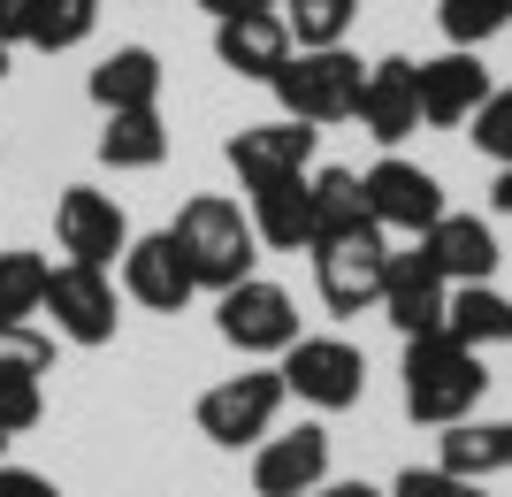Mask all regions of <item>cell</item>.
<instances>
[{
  "instance_id": "cell-1",
  "label": "cell",
  "mask_w": 512,
  "mask_h": 497,
  "mask_svg": "<svg viewBox=\"0 0 512 497\" xmlns=\"http://www.w3.org/2000/svg\"><path fill=\"white\" fill-rule=\"evenodd\" d=\"M482 390H490L482 352H467L459 337H444V329L406 337V413L421 421V429H451V421H467V413L482 406Z\"/></svg>"
},
{
  "instance_id": "cell-2",
  "label": "cell",
  "mask_w": 512,
  "mask_h": 497,
  "mask_svg": "<svg viewBox=\"0 0 512 497\" xmlns=\"http://www.w3.org/2000/svg\"><path fill=\"white\" fill-rule=\"evenodd\" d=\"M169 238L184 245V260H192L199 291H230V283L253 276V260H260L253 215H245L237 199H222V192H192L184 207H176Z\"/></svg>"
},
{
  "instance_id": "cell-3",
  "label": "cell",
  "mask_w": 512,
  "mask_h": 497,
  "mask_svg": "<svg viewBox=\"0 0 512 497\" xmlns=\"http://www.w3.org/2000/svg\"><path fill=\"white\" fill-rule=\"evenodd\" d=\"M360 85H367V62L344 54V46H314V54H291V62L268 77V92L283 100L291 123H352L360 115Z\"/></svg>"
},
{
  "instance_id": "cell-4",
  "label": "cell",
  "mask_w": 512,
  "mask_h": 497,
  "mask_svg": "<svg viewBox=\"0 0 512 497\" xmlns=\"http://www.w3.org/2000/svg\"><path fill=\"white\" fill-rule=\"evenodd\" d=\"M214 329H222V345L253 352V360H283V352L306 337L291 291L268 283V276H245V283H230V291H214Z\"/></svg>"
},
{
  "instance_id": "cell-5",
  "label": "cell",
  "mask_w": 512,
  "mask_h": 497,
  "mask_svg": "<svg viewBox=\"0 0 512 497\" xmlns=\"http://www.w3.org/2000/svg\"><path fill=\"white\" fill-rule=\"evenodd\" d=\"M39 314H54V337L62 345H115V329H123V291H115V276L107 268H85V260H62L54 276H46V306Z\"/></svg>"
},
{
  "instance_id": "cell-6",
  "label": "cell",
  "mask_w": 512,
  "mask_h": 497,
  "mask_svg": "<svg viewBox=\"0 0 512 497\" xmlns=\"http://www.w3.org/2000/svg\"><path fill=\"white\" fill-rule=\"evenodd\" d=\"M283 390L314 413H344L367 398V352L352 337H299V345L283 352Z\"/></svg>"
},
{
  "instance_id": "cell-7",
  "label": "cell",
  "mask_w": 512,
  "mask_h": 497,
  "mask_svg": "<svg viewBox=\"0 0 512 497\" xmlns=\"http://www.w3.org/2000/svg\"><path fill=\"white\" fill-rule=\"evenodd\" d=\"M283 375L276 368H253V375H230L199 398V436L222 444V452H253L260 436H276V413H283Z\"/></svg>"
},
{
  "instance_id": "cell-8",
  "label": "cell",
  "mask_w": 512,
  "mask_h": 497,
  "mask_svg": "<svg viewBox=\"0 0 512 497\" xmlns=\"http://www.w3.org/2000/svg\"><path fill=\"white\" fill-rule=\"evenodd\" d=\"M306 253H314V283H321V306H329V314H367V306H383L390 245H383L375 222H367V230H344V238H321V245H306Z\"/></svg>"
},
{
  "instance_id": "cell-9",
  "label": "cell",
  "mask_w": 512,
  "mask_h": 497,
  "mask_svg": "<svg viewBox=\"0 0 512 497\" xmlns=\"http://www.w3.org/2000/svg\"><path fill=\"white\" fill-rule=\"evenodd\" d=\"M367 192V215H375V230H406V238H421L428 222H444V184L421 169V161H398V153H383L375 169L360 176Z\"/></svg>"
},
{
  "instance_id": "cell-10",
  "label": "cell",
  "mask_w": 512,
  "mask_h": 497,
  "mask_svg": "<svg viewBox=\"0 0 512 497\" xmlns=\"http://www.w3.org/2000/svg\"><path fill=\"white\" fill-rule=\"evenodd\" d=\"M54 238H62L69 260L85 268H115L130 253V215L115 207V192H92V184H69L54 199Z\"/></svg>"
},
{
  "instance_id": "cell-11",
  "label": "cell",
  "mask_w": 512,
  "mask_h": 497,
  "mask_svg": "<svg viewBox=\"0 0 512 497\" xmlns=\"http://www.w3.org/2000/svg\"><path fill=\"white\" fill-rule=\"evenodd\" d=\"M314 123H291V115H276V123H245L222 146V161L237 169V184L245 192H260V184H283V176H306L314 169Z\"/></svg>"
},
{
  "instance_id": "cell-12",
  "label": "cell",
  "mask_w": 512,
  "mask_h": 497,
  "mask_svg": "<svg viewBox=\"0 0 512 497\" xmlns=\"http://www.w3.org/2000/svg\"><path fill=\"white\" fill-rule=\"evenodd\" d=\"M123 299H138L146 314H184V306L199 299V276H192V260H184V245H176L169 230L130 238V253H123Z\"/></svg>"
},
{
  "instance_id": "cell-13",
  "label": "cell",
  "mask_w": 512,
  "mask_h": 497,
  "mask_svg": "<svg viewBox=\"0 0 512 497\" xmlns=\"http://www.w3.org/2000/svg\"><path fill=\"white\" fill-rule=\"evenodd\" d=\"M352 123H360L375 146H406L413 130H421V62H406V54H383V62H367L360 115H352Z\"/></svg>"
},
{
  "instance_id": "cell-14",
  "label": "cell",
  "mask_w": 512,
  "mask_h": 497,
  "mask_svg": "<svg viewBox=\"0 0 512 497\" xmlns=\"http://www.w3.org/2000/svg\"><path fill=\"white\" fill-rule=\"evenodd\" d=\"M321 482H329V429L321 421H299V429L253 444V490L260 497H306Z\"/></svg>"
},
{
  "instance_id": "cell-15",
  "label": "cell",
  "mask_w": 512,
  "mask_h": 497,
  "mask_svg": "<svg viewBox=\"0 0 512 497\" xmlns=\"http://www.w3.org/2000/svg\"><path fill=\"white\" fill-rule=\"evenodd\" d=\"M444 299H451V283L436 276V260L413 245V253H390L383 268V314L398 337H428V329H444Z\"/></svg>"
},
{
  "instance_id": "cell-16",
  "label": "cell",
  "mask_w": 512,
  "mask_h": 497,
  "mask_svg": "<svg viewBox=\"0 0 512 497\" xmlns=\"http://www.w3.org/2000/svg\"><path fill=\"white\" fill-rule=\"evenodd\" d=\"M482 100H490V69H482V54H474V46H451V54L421 62V123L459 130Z\"/></svg>"
},
{
  "instance_id": "cell-17",
  "label": "cell",
  "mask_w": 512,
  "mask_h": 497,
  "mask_svg": "<svg viewBox=\"0 0 512 497\" xmlns=\"http://www.w3.org/2000/svg\"><path fill=\"white\" fill-rule=\"evenodd\" d=\"M214 62L230 69V77L268 85V77L291 62V31H283L276 8H260V16H230V23H214Z\"/></svg>"
},
{
  "instance_id": "cell-18",
  "label": "cell",
  "mask_w": 512,
  "mask_h": 497,
  "mask_svg": "<svg viewBox=\"0 0 512 497\" xmlns=\"http://www.w3.org/2000/svg\"><path fill=\"white\" fill-rule=\"evenodd\" d=\"M421 253L436 260V276L444 283H490L497 276V230L482 215H444V222H428L421 230Z\"/></svg>"
},
{
  "instance_id": "cell-19",
  "label": "cell",
  "mask_w": 512,
  "mask_h": 497,
  "mask_svg": "<svg viewBox=\"0 0 512 497\" xmlns=\"http://www.w3.org/2000/svg\"><path fill=\"white\" fill-rule=\"evenodd\" d=\"M85 92H92V108H100V115L161 108V54H153V46H115V54L92 62Z\"/></svg>"
},
{
  "instance_id": "cell-20",
  "label": "cell",
  "mask_w": 512,
  "mask_h": 497,
  "mask_svg": "<svg viewBox=\"0 0 512 497\" xmlns=\"http://www.w3.org/2000/svg\"><path fill=\"white\" fill-rule=\"evenodd\" d=\"M436 467H451V475L467 482H490V475H512V421H451L444 436H436Z\"/></svg>"
},
{
  "instance_id": "cell-21",
  "label": "cell",
  "mask_w": 512,
  "mask_h": 497,
  "mask_svg": "<svg viewBox=\"0 0 512 497\" xmlns=\"http://www.w3.org/2000/svg\"><path fill=\"white\" fill-rule=\"evenodd\" d=\"M444 337H459L467 352L512 345V299L497 291V283H451V299H444Z\"/></svg>"
},
{
  "instance_id": "cell-22",
  "label": "cell",
  "mask_w": 512,
  "mask_h": 497,
  "mask_svg": "<svg viewBox=\"0 0 512 497\" xmlns=\"http://www.w3.org/2000/svg\"><path fill=\"white\" fill-rule=\"evenodd\" d=\"M245 215H253V238L268 245V253H299V245H314V207H306V176L260 184Z\"/></svg>"
},
{
  "instance_id": "cell-23",
  "label": "cell",
  "mask_w": 512,
  "mask_h": 497,
  "mask_svg": "<svg viewBox=\"0 0 512 497\" xmlns=\"http://www.w3.org/2000/svg\"><path fill=\"white\" fill-rule=\"evenodd\" d=\"M306 207H314V245L375 222L367 215V192H360V169H306Z\"/></svg>"
},
{
  "instance_id": "cell-24",
  "label": "cell",
  "mask_w": 512,
  "mask_h": 497,
  "mask_svg": "<svg viewBox=\"0 0 512 497\" xmlns=\"http://www.w3.org/2000/svg\"><path fill=\"white\" fill-rule=\"evenodd\" d=\"M100 161L107 169H161V161H169V123H161V108L107 115L100 123Z\"/></svg>"
},
{
  "instance_id": "cell-25",
  "label": "cell",
  "mask_w": 512,
  "mask_h": 497,
  "mask_svg": "<svg viewBox=\"0 0 512 497\" xmlns=\"http://www.w3.org/2000/svg\"><path fill=\"white\" fill-rule=\"evenodd\" d=\"M283 31H291V54H314V46H344V31L360 23V0H276Z\"/></svg>"
},
{
  "instance_id": "cell-26",
  "label": "cell",
  "mask_w": 512,
  "mask_h": 497,
  "mask_svg": "<svg viewBox=\"0 0 512 497\" xmlns=\"http://www.w3.org/2000/svg\"><path fill=\"white\" fill-rule=\"evenodd\" d=\"M92 31H100V0H39L23 46H31V54H69V46H85Z\"/></svg>"
},
{
  "instance_id": "cell-27",
  "label": "cell",
  "mask_w": 512,
  "mask_h": 497,
  "mask_svg": "<svg viewBox=\"0 0 512 497\" xmlns=\"http://www.w3.org/2000/svg\"><path fill=\"white\" fill-rule=\"evenodd\" d=\"M46 276H54V268H46L39 253H0V322H31V314H39L46 306Z\"/></svg>"
},
{
  "instance_id": "cell-28",
  "label": "cell",
  "mask_w": 512,
  "mask_h": 497,
  "mask_svg": "<svg viewBox=\"0 0 512 497\" xmlns=\"http://www.w3.org/2000/svg\"><path fill=\"white\" fill-rule=\"evenodd\" d=\"M46 375L39 368H16V360H0V436H23V429H39V413H46Z\"/></svg>"
},
{
  "instance_id": "cell-29",
  "label": "cell",
  "mask_w": 512,
  "mask_h": 497,
  "mask_svg": "<svg viewBox=\"0 0 512 497\" xmlns=\"http://www.w3.org/2000/svg\"><path fill=\"white\" fill-rule=\"evenodd\" d=\"M436 23H444L451 46H482V39H497V31L512 23V0H444Z\"/></svg>"
},
{
  "instance_id": "cell-30",
  "label": "cell",
  "mask_w": 512,
  "mask_h": 497,
  "mask_svg": "<svg viewBox=\"0 0 512 497\" xmlns=\"http://www.w3.org/2000/svg\"><path fill=\"white\" fill-rule=\"evenodd\" d=\"M467 138H474V153H490L497 169L512 161V85H490V100L467 115Z\"/></svg>"
},
{
  "instance_id": "cell-31",
  "label": "cell",
  "mask_w": 512,
  "mask_h": 497,
  "mask_svg": "<svg viewBox=\"0 0 512 497\" xmlns=\"http://www.w3.org/2000/svg\"><path fill=\"white\" fill-rule=\"evenodd\" d=\"M390 497H482V482L451 475V467H406V475L390 482Z\"/></svg>"
},
{
  "instance_id": "cell-32",
  "label": "cell",
  "mask_w": 512,
  "mask_h": 497,
  "mask_svg": "<svg viewBox=\"0 0 512 497\" xmlns=\"http://www.w3.org/2000/svg\"><path fill=\"white\" fill-rule=\"evenodd\" d=\"M0 360H16V368H54V337L46 329H31V322H0Z\"/></svg>"
},
{
  "instance_id": "cell-33",
  "label": "cell",
  "mask_w": 512,
  "mask_h": 497,
  "mask_svg": "<svg viewBox=\"0 0 512 497\" xmlns=\"http://www.w3.org/2000/svg\"><path fill=\"white\" fill-rule=\"evenodd\" d=\"M0 497H62V490L46 475H31V467H8V459H0Z\"/></svg>"
},
{
  "instance_id": "cell-34",
  "label": "cell",
  "mask_w": 512,
  "mask_h": 497,
  "mask_svg": "<svg viewBox=\"0 0 512 497\" xmlns=\"http://www.w3.org/2000/svg\"><path fill=\"white\" fill-rule=\"evenodd\" d=\"M31 8H39V0H0V39H8V46H23V31H31Z\"/></svg>"
},
{
  "instance_id": "cell-35",
  "label": "cell",
  "mask_w": 512,
  "mask_h": 497,
  "mask_svg": "<svg viewBox=\"0 0 512 497\" xmlns=\"http://www.w3.org/2000/svg\"><path fill=\"white\" fill-rule=\"evenodd\" d=\"M214 23H230V16H260V8H276V0H199Z\"/></svg>"
},
{
  "instance_id": "cell-36",
  "label": "cell",
  "mask_w": 512,
  "mask_h": 497,
  "mask_svg": "<svg viewBox=\"0 0 512 497\" xmlns=\"http://www.w3.org/2000/svg\"><path fill=\"white\" fill-rule=\"evenodd\" d=\"M306 497H390V490H375V482H321V490H306Z\"/></svg>"
},
{
  "instance_id": "cell-37",
  "label": "cell",
  "mask_w": 512,
  "mask_h": 497,
  "mask_svg": "<svg viewBox=\"0 0 512 497\" xmlns=\"http://www.w3.org/2000/svg\"><path fill=\"white\" fill-rule=\"evenodd\" d=\"M490 207H497V215H512V161L497 169V184H490Z\"/></svg>"
},
{
  "instance_id": "cell-38",
  "label": "cell",
  "mask_w": 512,
  "mask_h": 497,
  "mask_svg": "<svg viewBox=\"0 0 512 497\" xmlns=\"http://www.w3.org/2000/svg\"><path fill=\"white\" fill-rule=\"evenodd\" d=\"M8 54H16V46H8V39H0V77H8Z\"/></svg>"
},
{
  "instance_id": "cell-39",
  "label": "cell",
  "mask_w": 512,
  "mask_h": 497,
  "mask_svg": "<svg viewBox=\"0 0 512 497\" xmlns=\"http://www.w3.org/2000/svg\"><path fill=\"white\" fill-rule=\"evenodd\" d=\"M0 459H8V436H0Z\"/></svg>"
}]
</instances>
